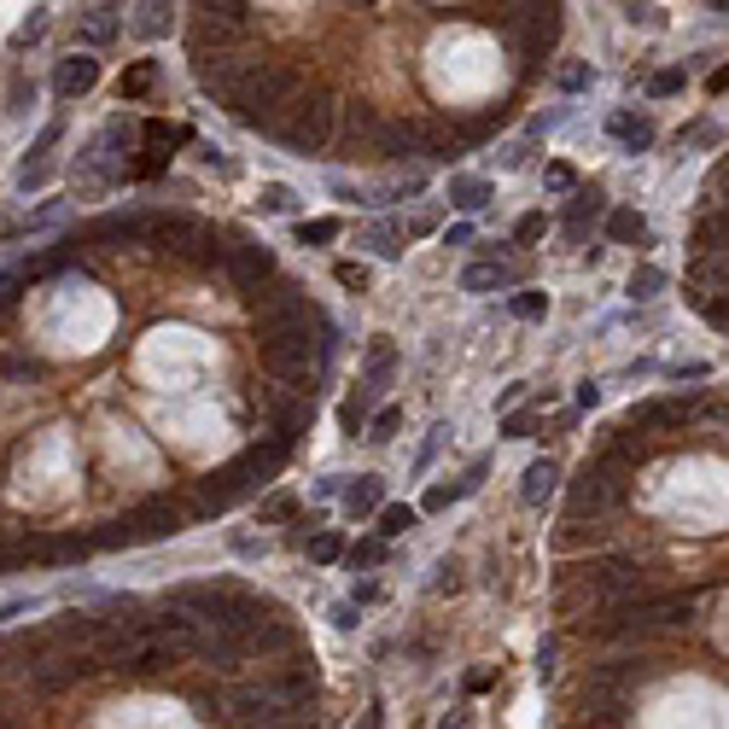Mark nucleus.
<instances>
[{"instance_id": "1", "label": "nucleus", "mask_w": 729, "mask_h": 729, "mask_svg": "<svg viewBox=\"0 0 729 729\" xmlns=\"http://www.w3.org/2000/svg\"><path fill=\"white\" fill-rule=\"evenodd\" d=\"M287 455H292V450H287V443H275V438H269V443H251V450L239 455L234 468H222V473L205 479V508H199V519L234 508L239 496H251L257 484H269L280 468H287Z\"/></svg>"}, {"instance_id": "2", "label": "nucleus", "mask_w": 729, "mask_h": 729, "mask_svg": "<svg viewBox=\"0 0 729 729\" xmlns=\"http://www.w3.org/2000/svg\"><path fill=\"white\" fill-rule=\"evenodd\" d=\"M695 613V596H631L619 607H607L596 619V636H636V631H665V624H688Z\"/></svg>"}, {"instance_id": "3", "label": "nucleus", "mask_w": 729, "mask_h": 729, "mask_svg": "<svg viewBox=\"0 0 729 729\" xmlns=\"http://www.w3.org/2000/svg\"><path fill=\"white\" fill-rule=\"evenodd\" d=\"M631 496V468H619V461H583L578 479H572V502H566V525H583V519H601L607 508H619V502Z\"/></svg>"}, {"instance_id": "4", "label": "nucleus", "mask_w": 729, "mask_h": 729, "mask_svg": "<svg viewBox=\"0 0 729 729\" xmlns=\"http://www.w3.org/2000/svg\"><path fill=\"white\" fill-rule=\"evenodd\" d=\"M333 124H339V106H333V99L328 94H303L298 99V106L287 111V124H280L275 129V140H280V147H287L292 158H328L333 152Z\"/></svg>"}, {"instance_id": "5", "label": "nucleus", "mask_w": 729, "mask_h": 729, "mask_svg": "<svg viewBox=\"0 0 729 729\" xmlns=\"http://www.w3.org/2000/svg\"><path fill=\"white\" fill-rule=\"evenodd\" d=\"M583 590H590L601 601V613H607V607H619V601H631V596H647V572H642L631 555H607V560L583 566Z\"/></svg>"}, {"instance_id": "6", "label": "nucleus", "mask_w": 729, "mask_h": 729, "mask_svg": "<svg viewBox=\"0 0 729 729\" xmlns=\"http://www.w3.org/2000/svg\"><path fill=\"white\" fill-rule=\"evenodd\" d=\"M88 672H106V665H99V654H83V647H65L58 660H47V665H30V688H35V695H65V688H71L76 677H88Z\"/></svg>"}, {"instance_id": "7", "label": "nucleus", "mask_w": 729, "mask_h": 729, "mask_svg": "<svg viewBox=\"0 0 729 729\" xmlns=\"http://www.w3.org/2000/svg\"><path fill=\"white\" fill-rule=\"evenodd\" d=\"M65 140V117H47L42 124V135H35V147H30V158L18 164V193H42L47 181H53V147Z\"/></svg>"}, {"instance_id": "8", "label": "nucleus", "mask_w": 729, "mask_h": 729, "mask_svg": "<svg viewBox=\"0 0 729 729\" xmlns=\"http://www.w3.org/2000/svg\"><path fill=\"white\" fill-rule=\"evenodd\" d=\"M660 672H665V660H654V654H619V660H601L596 672H590V683L596 688H613V695H631L636 683L660 677Z\"/></svg>"}, {"instance_id": "9", "label": "nucleus", "mask_w": 729, "mask_h": 729, "mask_svg": "<svg viewBox=\"0 0 729 729\" xmlns=\"http://www.w3.org/2000/svg\"><path fill=\"white\" fill-rule=\"evenodd\" d=\"M228 280L257 303L262 280H275V251L269 246H251V239H234V257H228Z\"/></svg>"}, {"instance_id": "10", "label": "nucleus", "mask_w": 729, "mask_h": 729, "mask_svg": "<svg viewBox=\"0 0 729 729\" xmlns=\"http://www.w3.org/2000/svg\"><path fill=\"white\" fill-rule=\"evenodd\" d=\"M99 88V58L94 53H71V58H58L53 65V99L58 106H76L83 94Z\"/></svg>"}, {"instance_id": "11", "label": "nucleus", "mask_w": 729, "mask_h": 729, "mask_svg": "<svg viewBox=\"0 0 729 729\" xmlns=\"http://www.w3.org/2000/svg\"><path fill=\"white\" fill-rule=\"evenodd\" d=\"M124 525V543L135 549V543H164V537H175L181 532V514L170 508V502H147V508H135L129 519H117Z\"/></svg>"}, {"instance_id": "12", "label": "nucleus", "mask_w": 729, "mask_h": 729, "mask_svg": "<svg viewBox=\"0 0 729 729\" xmlns=\"http://www.w3.org/2000/svg\"><path fill=\"white\" fill-rule=\"evenodd\" d=\"M124 7H83L76 12V42H83V53H106L117 35H124Z\"/></svg>"}, {"instance_id": "13", "label": "nucleus", "mask_w": 729, "mask_h": 729, "mask_svg": "<svg viewBox=\"0 0 729 729\" xmlns=\"http://www.w3.org/2000/svg\"><path fill=\"white\" fill-rule=\"evenodd\" d=\"M484 473H491V461L479 455V461H473V468L461 473V479H450V484H427V496H420V514H450L461 496H473V491H479V484H484Z\"/></svg>"}, {"instance_id": "14", "label": "nucleus", "mask_w": 729, "mask_h": 729, "mask_svg": "<svg viewBox=\"0 0 729 729\" xmlns=\"http://www.w3.org/2000/svg\"><path fill=\"white\" fill-rule=\"evenodd\" d=\"M700 403L695 397H654V403H636L631 409V427H654V432H672V427H688Z\"/></svg>"}, {"instance_id": "15", "label": "nucleus", "mask_w": 729, "mask_h": 729, "mask_svg": "<svg viewBox=\"0 0 729 729\" xmlns=\"http://www.w3.org/2000/svg\"><path fill=\"white\" fill-rule=\"evenodd\" d=\"M379 508H386V479L379 473H362L344 484V519H379Z\"/></svg>"}, {"instance_id": "16", "label": "nucleus", "mask_w": 729, "mask_h": 729, "mask_svg": "<svg viewBox=\"0 0 729 729\" xmlns=\"http://www.w3.org/2000/svg\"><path fill=\"white\" fill-rule=\"evenodd\" d=\"M555 491H560V468H555L549 455H537L532 468L519 473V502H525V508H549Z\"/></svg>"}, {"instance_id": "17", "label": "nucleus", "mask_w": 729, "mask_h": 729, "mask_svg": "<svg viewBox=\"0 0 729 729\" xmlns=\"http://www.w3.org/2000/svg\"><path fill=\"white\" fill-rule=\"evenodd\" d=\"M392 374H397V344H392L386 333H374V339H368V374H362V392H368V397H386Z\"/></svg>"}, {"instance_id": "18", "label": "nucleus", "mask_w": 729, "mask_h": 729, "mask_svg": "<svg viewBox=\"0 0 729 729\" xmlns=\"http://www.w3.org/2000/svg\"><path fill=\"white\" fill-rule=\"evenodd\" d=\"M607 135H613L624 152H647V147H654V117H642V111H613V117H607Z\"/></svg>"}, {"instance_id": "19", "label": "nucleus", "mask_w": 729, "mask_h": 729, "mask_svg": "<svg viewBox=\"0 0 729 729\" xmlns=\"http://www.w3.org/2000/svg\"><path fill=\"white\" fill-rule=\"evenodd\" d=\"M491 199H496V181L491 175H450V205L461 216H479Z\"/></svg>"}, {"instance_id": "20", "label": "nucleus", "mask_w": 729, "mask_h": 729, "mask_svg": "<svg viewBox=\"0 0 729 729\" xmlns=\"http://www.w3.org/2000/svg\"><path fill=\"white\" fill-rule=\"evenodd\" d=\"M514 287V262H468L461 269V292H508Z\"/></svg>"}, {"instance_id": "21", "label": "nucleus", "mask_w": 729, "mask_h": 729, "mask_svg": "<svg viewBox=\"0 0 729 729\" xmlns=\"http://www.w3.org/2000/svg\"><path fill=\"white\" fill-rule=\"evenodd\" d=\"M251 654V642H239V636H228V631H205V642H199V660L205 665H222V672H228V665H239Z\"/></svg>"}, {"instance_id": "22", "label": "nucleus", "mask_w": 729, "mask_h": 729, "mask_svg": "<svg viewBox=\"0 0 729 729\" xmlns=\"http://www.w3.org/2000/svg\"><path fill=\"white\" fill-rule=\"evenodd\" d=\"M607 239H613V246H647L654 228H647L642 211H607Z\"/></svg>"}, {"instance_id": "23", "label": "nucleus", "mask_w": 729, "mask_h": 729, "mask_svg": "<svg viewBox=\"0 0 729 729\" xmlns=\"http://www.w3.org/2000/svg\"><path fill=\"white\" fill-rule=\"evenodd\" d=\"M356 246H368L374 257L397 262V257H403V228H397V222H386V216H379V222H368V228H362V239H356Z\"/></svg>"}, {"instance_id": "24", "label": "nucleus", "mask_w": 729, "mask_h": 729, "mask_svg": "<svg viewBox=\"0 0 729 729\" xmlns=\"http://www.w3.org/2000/svg\"><path fill=\"white\" fill-rule=\"evenodd\" d=\"M129 30L140 35V42H164V35L175 30V7H135Z\"/></svg>"}, {"instance_id": "25", "label": "nucleus", "mask_w": 729, "mask_h": 729, "mask_svg": "<svg viewBox=\"0 0 729 729\" xmlns=\"http://www.w3.org/2000/svg\"><path fill=\"white\" fill-rule=\"evenodd\" d=\"M415 519H420V508H409V502H386L379 508V543H392V537H403V532H415Z\"/></svg>"}, {"instance_id": "26", "label": "nucleus", "mask_w": 729, "mask_h": 729, "mask_svg": "<svg viewBox=\"0 0 729 729\" xmlns=\"http://www.w3.org/2000/svg\"><path fill=\"white\" fill-rule=\"evenodd\" d=\"M368 403H374L368 392H351V397L339 403V427H344V438H356V432L368 438Z\"/></svg>"}, {"instance_id": "27", "label": "nucleus", "mask_w": 729, "mask_h": 729, "mask_svg": "<svg viewBox=\"0 0 729 729\" xmlns=\"http://www.w3.org/2000/svg\"><path fill=\"white\" fill-rule=\"evenodd\" d=\"M47 24H53V7H30V18L12 30V47H18V53H30V47L47 35Z\"/></svg>"}, {"instance_id": "28", "label": "nucleus", "mask_w": 729, "mask_h": 729, "mask_svg": "<svg viewBox=\"0 0 729 729\" xmlns=\"http://www.w3.org/2000/svg\"><path fill=\"white\" fill-rule=\"evenodd\" d=\"M257 205L269 211V216H292V211H298V187H287V181H262Z\"/></svg>"}, {"instance_id": "29", "label": "nucleus", "mask_w": 729, "mask_h": 729, "mask_svg": "<svg viewBox=\"0 0 729 729\" xmlns=\"http://www.w3.org/2000/svg\"><path fill=\"white\" fill-rule=\"evenodd\" d=\"M292 239H298V246H333V239H339V216H315V222H298V228H292Z\"/></svg>"}, {"instance_id": "30", "label": "nucleus", "mask_w": 729, "mask_h": 729, "mask_svg": "<svg viewBox=\"0 0 729 729\" xmlns=\"http://www.w3.org/2000/svg\"><path fill=\"white\" fill-rule=\"evenodd\" d=\"M443 438H450V420H438V427L427 432V443L415 450V468H409V479H427V473H432V461H438V450H443Z\"/></svg>"}, {"instance_id": "31", "label": "nucleus", "mask_w": 729, "mask_h": 729, "mask_svg": "<svg viewBox=\"0 0 729 729\" xmlns=\"http://www.w3.org/2000/svg\"><path fill=\"white\" fill-rule=\"evenodd\" d=\"M624 292H631L636 303H647V298L665 292V275L654 269V262H642V269H631V280H624Z\"/></svg>"}, {"instance_id": "32", "label": "nucleus", "mask_w": 729, "mask_h": 729, "mask_svg": "<svg viewBox=\"0 0 729 729\" xmlns=\"http://www.w3.org/2000/svg\"><path fill=\"white\" fill-rule=\"evenodd\" d=\"M596 216H607V205H601V193L590 187V193H578V199H572V205H566V228H572V234H578V228H583V222H596Z\"/></svg>"}, {"instance_id": "33", "label": "nucleus", "mask_w": 729, "mask_h": 729, "mask_svg": "<svg viewBox=\"0 0 729 729\" xmlns=\"http://www.w3.org/2000/svg\"><path fill=\"white\" fill-rule=\"evenodd\" d=\"M152 76H158V65H152V58H140V65H135V71L124 76V83H117V99H147Z\"/></svg>"}, {"instance_id": "34", "label": "nucleus", "mask_w": 729, "mask_h": 729, "mask_svg": "<svg viewBox=\"0 0 729 729\" xmlns=\"http://www.w3.org/2000/svg\"><path fill=\"white\" fill-rule=\"evenodd\" d=\"M30 106H35V83L24 71H12V88H7V117H30Z\"/></svg>"}, {"instance_id": "35", "label": "nucleus", "mask_w": 729, "mask_h": 729, "mask_svg": "<svg viewBox=\"0 0 729 729\" xmlns=\"http://www.w3.org/2000/svg\"><path fill=\"white\" fill-rule=\"evenodd\" d=\"M508 315H514V321H543V315H549V298L525 287V292H514V298H508Z\"/></svg>"}, {"instance_id": "36", "label": "nucleus", "mask_w": 729, "mask_h": 729, "mask_svg": "<svg viewBox=\"0 0 729 729\" xmlns=\"http://www.w3.org/2000/svg\"><path fill=\"white\" fill-rule=\"evenodd\" d=\"M397 427H403V409H397V403H386V409H379V415L368 420V443H392V438H397Z\"/></svg>"}, {"instance_id": "37", "label": "nucleus", "mask_w": 729, "mask_h": 729, "mask_svg": "<svg viewBox=\"0 0 729 729\" xmlns=\"http://www.w3.org/2000/svg\"><path fill=\"white\" fill-rule=\"evenodd\" d=\"M292 514H298V502H292L287 491H275V496L257 502V519H262V525H280V519H292Z\"/></svg>"}, {"instance_id": "38", "label": "nucleus", "mask_w": 729, "mask_h": 729, "mask_svg": "<svg viewBox=\"0 0 729 729\" xmlns=\"http://www.w3.org/2000/svg\"><path fill=\"white\" fill-rule=\"evenodd\" d=\"M30 269H35V262H24V269H0V310H12L18 292L30 287Z\"/></svg>"}, {"instance_id": "39", "label": "nucleus", "mask_w": 729, "mask_h": 729, "mask_svg": "<svg viewBox=\"0 0 729 729\" xmlns=\"http://www.w3.org/2000/svg\"><path fill=\"white\" fill-rule=\"evenodd\" d=\"M310 560H315V566H333V560H344V537H339V532H321V537H310Z\"/></svg>"}, {"instance_id": "40", "label": "nucleus", "mask_w": 729, "mask_h": 729, "mask_svg": "<svg viewBox=\"0 0 729 729\" xmlns=\"http://www.w3.org/2000/svg\"><path fill=\"white\" fill-rule=\"evenodd\" d=\"M683 83H688L683 71H654L647 76V99H672V94H683Z\"/></svg>"}, {"instance_id": "41", "label": "nucleus", "mask_w": 729, "mask_h": 729, "mask_svg": "<svg viewBox=\"0 0 729 729\" xmlns=\"http://www.w3.org/2000/svg\"><path fill=\"white\" fill-rule=\"evenodd\" d=\"M502 438H537V415L532 409H508L502 415Z\"/></svg>"}, {"instance_id": "42", "label": "nucleus", "mask_w": 729, "mask_h": 729, "mask_svg": "<svg viewBox=\"0 0 729 729\" xmlns=\"http://www.w3.org/2000/svg\"><path fill=\"white\" fill-rule=\"evenodd\" d=\"M344 560H351V572H356V566H379V560H386V543L368 537V543H356V549H344Z\"/></svg>"}, {"instance_id": "43", "label": "nucleus", "mask_w": 729, "mask_h": 729, "mask_svg": "<svg viewBox=\"0 0 729 729\" xmlns=\"http://www.w3.org/2000/svg\"><path fill=\"white\" fill-rule=\"evenodd\" d=\"M333 280H339L344 292H356V298L368 292V269H362V262H339V269H333Z\"/></svg>"}, {"instance_id": "44", "label": "nucleus", "mask_w": 729, "mask_h": 729, "mask_svg": "<svg viewBox=\"0 0 729 729\" xmlns=\"http://www.w3.org/2000/svg\"><path fill=\"white\" fill-rule=\"evenodd\" d=\"M543 228H549V216H543V211L519 216V228H514V246H537V239H543Z\"/></svg>"}, {"instance_id": "45", "label": "nucleus", "mask_w": 729, "mask_h": 729, "mask_svg": "<svg viewBox=\"0 0 729 729\" xmlns=\"http://www.w3.org/2000/svg\"><path fill=\"white\" fill-rule=\"evenodd\" d=\"M543 187H549V193H572L578 187V170L572 164H549V170H543Z\"/></svg>"}, {"instance_id": "46", "label": "nucleus", "mask_w": 729, "mask_h": 729, "mask_svg": "<svg viewBox=\"0 0 729 729\" xmlns=\"http://www.w3.org/2000/svg\"><path fill=\"white\" fill-rule=\"evenodd\" d=\"M590 83H596V71H590V65H560V88H566V94H583Z\"/></svg>"}, {"instance_id": "47", "label": "nucleus", "mask_w": 729, "mask_h": 729, "mask_svg": "<svg viewBox=\"0 0 729 729\" xmlns=\"http://www.w3.org/2000/svg\"><path fill=\"white\" fill-rule=\"evenodd\" d=\"M0 374H7V379H35V374H42V362H35V356H7V362H0Z\"/></svg>"}, {"instance_id": "48", "label": "nucleus", "mask_w": 729, "mask_h": 729, "mask_svg": "<svg viewBox=\"0 0 729 729\" xmlns=\"http://www.w3.org/2000/svg\"><path fill=\"white\" fill-rule=\"evenodd\" d=\"M432 590H438V596L461 590V566H455V560H438V578H432Z\"/></svg>"}, {"instance_id": "49", "label": "nucleus", "mask_w": 729, "mask_h": 729, "mask_svg": "<svg viewBox=\"0 0 729 729\" xmlns=\"http://www.w3.org/2000/svg\"><path fill=\"white\" fill-rule=\"evenodd\" d=\"M333 624H339V631H356V624H362V607H356V601H333Z\"/></svg>"}, {"instance_id": "50", "label": "nucleus", "mask_w": 729, "mask_h": 729, "mask_svg": "<svg viewBox=\"0 0 729 729\" xmlns=\"http://www.w3.org/2000/svg\"><path fill=\"white\" fill-rule=\"evenodd\" d=\"M700 315L712 321L718 333H729V298H712V303H700Z\"/></svg>"}, {"instance_id": "51", "label": "nucleus", "mask_w": 729, "mask_h": 729, "mask_svg": "<svg viewBox=\"0 0 729 729\" xmlns=\"http://www.w3.org/2000/svg\"><path fill=\"white\" fill-rule=\"evenodd\" d=\"M35 607H42L35 596H12V601H0V624H7V619H18V613H35Z\"/></svg>"}, {"instance_id": "52", "label": "nucleus", "mask_w": 729, "mask_h": 729, "mask_svg": "<svg viewBox=\"0 0 729 729\" xmlns=\"http://www.w3.org/2000/svg\"><path fill=\"white\" fill-rule=\"evenodd\" d=\"M356 729H386V700L374 695V700H368V712L356 718Z\"/></svg>"}, {"instance_id": "53", "label": "nucleus", "mask_w": 729, "mask_h": 729, "mask_svg": "<svg viewBox=\"0 0 729 729\" xmlns=\"http://www.w3.org/2000/svg\"><path fill=\"white\" fill-rule=\"evenodd\" d=\"M443 246H473V222H455V228H443Z\"/></svg>"}, {"instance_id": "54", "label": "nucleus", "mask_w": 729, "mask_h": 729, "mask_svg": "<svg viewBox=\"0 0 729 729\" xmlns=\"http://www.w3.org/2000/svg\"><path fill=\"white\" fill-rule=\"evenodd\" d=\"M537 677H543V683L555 677V642H543V647H537Z\"/></svg>"}, {"instance_id": "55", "label": "nucleus", "mask_w": 729, "mask_h": 729, "mask_svg": "<svg viewBox=\"0 0 729 729\" xmlns=\"http://www.w3.org/2000/svg\"><path fill=\"white\" fill-rule=\"evenodd\" d=\"M199 158H205V164H211L216 175H234V164H228V158H222L216 147H199Z\"/></svg>"}, {"instance_id": "56", "label": "nucleus", "mask_w": 729, "mask_h": 729, "mask_svg": "<svg viewBox=\"0 0 729 729\" xmlns=\"http://www.w3.org/2000/svg\"><path fill=\"white\" fill-rule=\"evenodd\" d=\"M665 374H672V379H706L712 368H706V362H683V368H665Z\"/></svg>"}, {"instance_id": "57", "label": "nucleus", "mask_w": 729, "mask_h": 729, "mask_svg": "<svg viewBox=\"0 0 729 729\" xmlns=\"http://www.w3.org/2000/svg\"><path fill=\"white\" fill-rule=\"evenodd\" d=\"M596 403H601V386H596V379H583V386H578V409H596Z\"/></svg>"}, {"instance_id": "58", "label": "nucleus", "mask_w": 729, "mask_h": 729, "mask_svg": "<svg viewBox=\"0 0 729 729\" xmlns=\"http://www.w3.org/2000/svg\"><path fill=\"white\" fill-rule=\"evenodd\" d=\"M374 596H379V583H374V578H368V583H356V596H351V601H356V607H368V601H374Z\"/></svg>"}, {"instance_id": "59", "label": "nucleus", "mask_w": 729, "mask_h": 729, "mask_svg": "<svg viewBox=\"0 0 729 729\" xmlns=\"http://www.w3.org/2000/svg\"><path fill=\"white\" fill-rule=\"evenodd\" d=\"M706 88H712V94H729V65H718V71H712V83H706Z\"/></svg>"}, {"instance_id": "60", "label": "nucleus", "mask_w": 729, "mask_h": 729, "mask_svg": "<svg viewBox=\"0 0 729 729\" xmlns=\"http://www.w3.org/2000/svg\"><path fill=\"white\" fill-rule=\"evenodd\" d=\"M712 420H718V427H729V403H712Z\"/></svg>"}, {"instance_id": "61", "label": "nucleus", "mask_w": 729, "mask_h": 729, "mask_svg": "<svg viewBox=\"0 0 729 729\" xmlns=\"http://www.w3.org/2000/svg\"><path fill=\"white\" fill-rule=\"evenodd\" d=\"M287 729H310V723H287Z\"/></svg>"}, {"instance_id": "62", "label": "nucleus", "mask_w": 729, "mask_h": 729, "mask_svg": "<svg viewBox=\"0 0 729 729\" xmlns=\"http://www.w3.org/2000/svg\"><path fill=\"white\" fill-rule=\"evenodd\" d=\"M0 234H7V228H0Z\"/></svg>"}]
</instances>
